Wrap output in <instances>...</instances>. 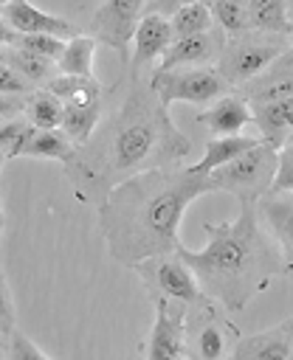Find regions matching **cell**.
<instances>
[{"label": "cell", "instance_id": "cell-16", "mask_svg": "<svg viewBox=\"0 0 293 360\" xmlns=\"http://www.w3.org/2000/svg\"><path fill=\"white\" fill-rule=\"evenodd\" d=\"M0 17L17 31V34H56V37H73V22L65 17L45 14L42 8L31 6L28 0H11L0 8Z\"/></svg>", "mask_w": 293, "mask_h": 360}, {"label": "cell", "instance_id": "cell-19", "mask_svg": "<svg viewBox=\"0 0 293 360\" xmlns=\"http://www.w3.org/2000/svg\"><path fill=\"white\" fill-rule=\"evenodd\" d=\"M48 90L65 101V107H101V84L93 76L59 73L48 82Z\"/></svg>", "mask_w": 293, "mask_h": 360}, {"label": "cell", "instance_id": "cell-22", "mask_svg": "<svg viewBox=\"0 0 293 360\" xmlns=\"http://www.w3.org/2000/svg\"><path fill=\"white\" fill-rule=\"evenodd\" d=\"M23 112H25V121L37 129H59L65 115V101L45 87L34 96H25Z\"/></svg>", "mask_w": 293, "mask_h": 360}, {"label": "cell", "instance_id": "cell-9", "mask_svg": "<svg viewBox=\"0 0 293 360\" xmlns=\"http://www.w3.org/2000/svg\"><path fill=\"white\" fill-rule=\"evenodd\" d=\"M186 315L189 304L166 295H155V323L146 343L149 360H175L186 357Z\"/></svg>", "mask_w": 293, "mask_h": 360}, {"label": "cell", "instance_id": "cell-39", "mask_svg": "<svg viewBox=\"0 0 293 360\" xmlns=\"http://www.w3.org/2000/svg\"><path fill=\"white\" fill-rule=\"evenodd\" d=\"M6 3H11V0H0V8H3V6H6Z\"/></svg>", "mask_w": 293, "mask_h": 360}, {"label": "cell", "instance_id": "cell-7", "mask_svg": "<svg viewBox=\"0 0 293 360\" xmlns=\"http://www.w3.org/2000/svg\"><path fill=\"white\" fill-rule=\"evenodd\" d=\"M239 338V329L214 309V301L208 295L189 304L186 315V354H197L203 360H220L228 357L234 343Z\"/></svg>", "mask_w": 293, "mask_h": 360}, {"label": "cell", "instance_id": "cell-23", "mask_svg": "<svg viewBox=\"0 0 293 360\" xmlns=\"http://www.w3.org/2000/svg\"><path fill=\"white\" fill-rule=\"evenodd\" d=\"M248 14H251V28L259 31H276V34H290L293 20H290V0H245Z\"/></svg>", "mask_w": 293, "mask_h": 360}, {"label": "cell", "instance_id": "cell-2", "mask_svg": "<svg viewBox=\"0 0 293 360\" xmlns=\"http://www.w3.org/2000/svg\"><path fill=\"white\" fill-rule=\"evenodd\" d=\"M166 110L149 82H132L118 110L107 121H99L101 129L96 127L99 132L85 146H76V155L65 163L76 194L87 197L101 188L104 197L107 188L135 172L189 158L192 141L172 124Z\"/></svg>", "mask_w": 293, "mask_h": 360}, {"label": "cell", "instance_id": "cell-33", "mask_svg": "<svg viewBox=\"0 0 293 360\" xmlns=\"http://www.w3.org/2000/svg\"><path fill=\"white\" fill-rule=\"evenodd\" d=\"M11 329H14V301H11L8 284H6V278L0 273V335L6 338Z\"/></svg>", "mask_w": 293, "mask_h": 360}, {"label": "cell", "instance_id": "cell-8", "mask_svg": "<svg viewBox=\"0 0 293 360\" xmlns=\"http://www.w3.org/2000/svg\"><path fill=\"white\" fill-rule=\"evenodd\" d=\"M132 270L144 278V284L155 292V295H166V298H177L183 304H194L197 298H203V290L192 273V267L180 259V253H161V256H149L138 264H132Z\"/></svg>", "mask_w": 293, "mask_h": 360}, {"label": "cell", "instance_id": "cell-26", "mask_svg": "<svg viewBox=\"0 0 293 360\" xmlns=\"http://www.w3.org/2000/svg\"><path fill=\"white\" fill-rule=\"evenodd\" d=\"M172 34L175 37H189V34H200V31H208L214 28V17H211V6L206 0H189V3H180L172 17Z\"/></svg>", "mask_w": 293, "mask_h": 360}, {"label": "cell", "instance_id": "cell-15", "mask_svg": "<svg viewBox=\"0 0 293 360\" xmlns=\"http://www.w3.org/2000/svg\"><path fill=\"white\" fill-rule=\"evenodd\" d=\"M231 357H239V360H287V357H293V318H287L265 332L237 338Z\"/></svg>", "mask_w": 293, "mask_h": 360}, {"label": "cell", "instance_id": "cell-21", "mask_svg": "<svg viewBox=\"0 0 293 360\" xmlns=\"http://www.w3.org/2000/svg\"><path fill=\"white\" fill-rule=\"evenodd\" d=\"M3 56H6V65L14 68L31 84H42V82H51L56 76V62L54 59L39 56L34 51H25L20 45H6L3 48Z\"/></svg>", "mask_w": 293, "mask_h": 360}, {"label": "cell", "instance_id": "cell-18", "mask_svg": "<svg viewBox=\"0 0 293 360\" xmlns=\"http://www.w3.org/2000/svg\"><path fill=\"white\" fill-rule=\"evenodd\" d=\"M251 110H254V124L259 127V138L268 141L270 146L282 149L293 135V96L268 101V104H256Z\"/></svg>", "mask_w": 293, "mask_h": 360}, {"label": "cell", "instance_id": "cell-38", "mask_svg": "<svg viewBox=\"0 0 293 360\" xmlns=\"http://www.w3.org/2000/svg\"><path fill=\"white\" fill-rule=\"evenodd\" d=\"M0 231H3V211H0Z\"/></svg>", "mask_w": 293, "mask_h": 360}, {"label": "cell", "instance_id": "cell-11", "mask_svg": "<svg viewBox=\"0 0 293 360\" xmlns=\"http://www.w3.org/2000/svg\"><path fill=\"white\" fill-rule=\"evenodd\" d=\"M256 214L279 245L285 276L293 278V191L270 188L256 200Z\"/></svg>", "mask_w": 293, "mask_h": 360}, {"label": "cell", "instance_id": "cell-31", "mask_svg": "<svg viewBox=\"0 0 293 360\" xmlns=\"http://www.w3.org/2000/svg\"><path fill=\"white\" fill-rule=\"evenodd\" d=\"M6 340H8L6 354H8L11 360H45V357H48L42 349H37V346H34L23 332H17V329H11V332L6 335Z\"/></svg>", "mask_w": 293, "mask_h": 360}, {"label": "cell", "instance_id": "cell-4", "mask_svg": "<svg viewBox=\"0 0 293 360\" xmlns=\"http://www.w3.org/2000/svg\"><path fill=\"white\" fill-rule=\"evenodd\" d=\"M276 166H279V149L259 138L251 149L211 169L208 174L217 191L234 194L239 205H256V200L273 188Z\"/></svg>", "mask_w": 293, "mask_h": 360}, {"label": "cell", "instance_id": "cell-29", "mask_svg": "<svg viewBox=\"0 0 293 360\" xmlns=\"http://www.w3.org/2000/svg\"><path fill=\"white\" fill-rule=\"evenodd\" d=\"M20 48L25 51H34L39 56H48V59H59L62 51H65V37H56V34H17V42Z\"/></svg>", "mask_w": 293, "mask_h": 360}, {"label": "cell", "instance_id": "cell-32", "mask_svg": "<svg viewBox=\"0 0 293 360\" xmlns=\"http://www.w3.org/2000/svg\"><path fill=\"white\" fill-rule=\"evenodd\" d=\"M273 188L293 191V135H290V141H287V143L279 149V166H276Z\"/></svg>", "mask_w": 293, "mask_h": 360}, {"label": "cell", "instance_id": "cell-24", "mask_svg": "<svg viewBox=\"0 0 293 360\" xmlns=\"http://www.w3.org/2000/svg\"><path fill=\"white\" fill-rule=\"evenodd\" d=\"M93 56H96V37L73 34L70 39H65V51L56 59V70L70 76H93Z\"/></svg>", "mask_w": 293, "mask_h": 360}, {"label": "cell", "instance_id": "cell-30", "mask_svg": "<svg viewBox=\"0 0 293 360\" xmlns=\"http://www.w3.org/2000/svg\"><path fill=\"white\" fill-rule=\"evenodd\" d=\"M31 124L25 118H8L0 124V149L6 152V158H17L20 146L25 143V138L31 135Z\"/></svg>", "mask_w": 293, "mask_h": 360}, {"label": "cell", "instance_id": "cell-34", "mask_svg": "<svg viewBox=\"0 0 293 360\" xmlns=\"http://www.w3.org/2000/svg\"><path fill=\"white\" fill-rule=\"evenodd\" d=\"M23 104H25V96H8V93H0V121L3 118H11L14 112H20L23 110Z\"/></svg>", "mask_w": 293, "mask_h": 360}, {"label": "cell", "instance_id": "cell-35", "mask_svg": "<svg viewBox=\"0 0 293 360\" xmlns=\"http://www.w3.org/2000/svg\"><path fill=\"white\" fill-rule=\"evenodd\" d=\"M17 42V31L0 17V48H6V45H14Z\"/></svg>", "mask_w": 293, "mask_h": 360}, {"label": "cell", "instance_id": "cell-12", "mask_svg": "<svg viewBox=\"0 0 293 360\" xmlns=\"http://www.w3.org/2000/svg\"><path fill=\"white\" fill-rule=\"evenodd\" d=\"M225 34L220 28H208L189 37H175L172 45L158 59L155 70H172V68H206L214 65L223 51Z\"/></svg>", "mask_w": 293, "mask_h": 360}, {"label": "cell", "instance_id": "cell-37", "mask_svg": "<svg viewBox=\"0 0 293 360\" xmlns=\"http://www.w3.org/2000/svg\"><path fill=\"white\" fill-rule=\"evenodd\" d=\"M3 160H6V152L0 149V169H3Z\"/></svg>", "mask_w": 293, "mask_h": 360}, {"label": "cell", "instance_id": "cell-17", "mask_svg": "<svg viewBox=\"0 0 293 360\" xmlns=\"http://www.w3.org/2000/svg\"><path fill=\"white\" fill-rule=\"evenodd\" d=\"M254 121V110L242 96H220L200 112V124L211 129V135H239Z\"/></svg>", "mask_w": 293, "mask_h": 360}, {"label": "cell", "instance_id": "cell-20", "mask_svg": "<svg viewBox=\"0 0 293 360\" xmlns=\"http://www.w3.org/2000/svg\"><path fill=\"white\" fill-rule=\"evenodd\" d=\"M76 155V143L62 132V129H31L25 143L20 146L17 158H48V160H62L68 163Z\"/></svg>", "mask_w": 293, "mask_h": 360}, {"label": "cell", "instance_id": "cell-13", "mask_svg": "<svg viewBox=\"0 0 293 360\" xmlns=\"http://www.w3.org/2000/svg\"><path fill=\"white\" fill-rule=\"evenodd\" d=\"M172 22L161 11H144L135 31H132V56H130V70L138 73L141 68H149L163 56V51L172 45Z\"/></svg>", "mask_w": 293, "mask_h": 360}, {"label": "cell", "instance_id": "cell-36", "mask_svg": "<svg viewBox=\"0 0 293 360\" xmlns=\"http://www.w3.org/2000/svg\"><path fill=\"white\" fill-rule=\"evenodd\" d=\"M3 340H6V338H3V335H0V357H3V354H6V349H3Z\"/></svg>", "mask_w": 293, "mask_h": 360}, {"label": "cell", "instance_id": "cell-6", "mask_svg": "<svg viewBox=\"0 0 293 360\" xmlns=\"http://www.w3.org/2000/svg\"><path fill=\"white\" fill-rule=\"evenodd\" d=\"M149 87L155 96L169 107L175 101H189V104H211L214 98L225 96L231 84L217 68H172V70H152Z\"/></svg>", "mask_w": 293, "mask_h": 360}, {"label": "cell", "instance_id": "cell-25", "mask_svg": "<svg viewBox=\"0 0 293 360\" xmlns=\"http://www.w3.org/2000/svg\"><path fill=\"white\" fill-rule=\"evenodd\" d=\"M256 141H259V138H248V135H217V138H211V141L206 143L203 158H200L197 163H192V166L200 169V172H211V169H217V166L234 160V158L242 155L245 149H251Z\"/></svg>", "mask_w": 293, "mask_h": 360}, {"label": "cell", "instance_id": "cell-1", "mask_svg": "<svg viewBox=\"0 0 293 360\" xmlns=\"http://www.w3.org/2000/svg\"><path fill=\"white\" fill-rule=\"evenodd\" d=\"M211 191H217L211 174L194 166H155L118 180L99 205V231L110 256L132 267L180 250L186 208Z\"/></svg>", "mask_w": 293, "mask_h": 360}, {"label": "cell", "instance_id": "cell-3", "mask_svg": "<svg viewBox=\"0 0 293 360\" xmlns=\"http://www.w3.org/2000/svg\"><path fill=\"white\" fill-rule=\"evenodd\" d=\"M203 231L208 239L200 250L180 248L177 253L192 267L203 295L225 312L245 309L285 273L279 245L262 225L256 205H242L231 222H206Z\"/></svg>", "mask_w": 293, "mask_h": 360}, {"label": "cell", "instance_id": "cell-14", "mask_svg": "<svg viewBox=\"0 0 293 360\" xmlns=\"http://www.w3.org/2000/svg\"><path fill=\"white\" fill-rule=\"evenodd\" d=\"M242 87V98L256 107V104H268V101H279L293 96V42L287 51H282L265 70H259L254 79H248Z\"/></svg>", "mask_w": 293, "mask_h": 360}, {"label": "cell", "instance_id": "cell-5", "mask_svg": "<svg viewBox=\"0 0 293 360\" xmlns=\"http://www.w3.org/2000/svg\"><path fill=\"white\" fill-rule=\"evenodd\" d=\"M287 48H290V34L248 28L225 37L223 51L217 56V70L225 76L228 84H245Z\"/></svg>", "mask_w": 293, "mask_h": 360}, {"label": "cell", "instance_id": "cell-10", "mask_svg": "<svg viewBox=\"0 0 293 360\" xmlns=\"http://www.w3.org/2000/svg\"><path fill=\"white\" fill-rule=\"evenodd\" d=\"M149 0H104L93 14V31L96 39L107 48H113L121 59H127V45L132 39V31L146 11Z\"/></svg>", "mask_w": 293, "mask_h": 360}, {"label": "cell", "instance_id": "cell-28", "mask_svg": "<svg viewBox=\"0 0 293 360\" xmlns=\"http://www.w3.org/2000/svg\"><path fill=\"white\" fill-rule=\"evenodd\" d=\"M208 6H211V17H214L217 28L225 37L251 28V14H248L245 0H211Z\"/></svg>", "mask_w": 293, "mask_h": 360}, {"label": "cell", "instance_id": "cell-27", "mask_svg": "<svg viewBox=\"0 0 293 360\" xmlns=\"http://www.w3.org/2000/svg\"><path fill=\"white\" fill-rule=\"evenodd\" d=\"M101 121V107H65V115H62V132L76 143V146H85L90 141V135L96 132Z\"/></svg>", "mask_w": 293, "mask_h": 360}]
</instances>
